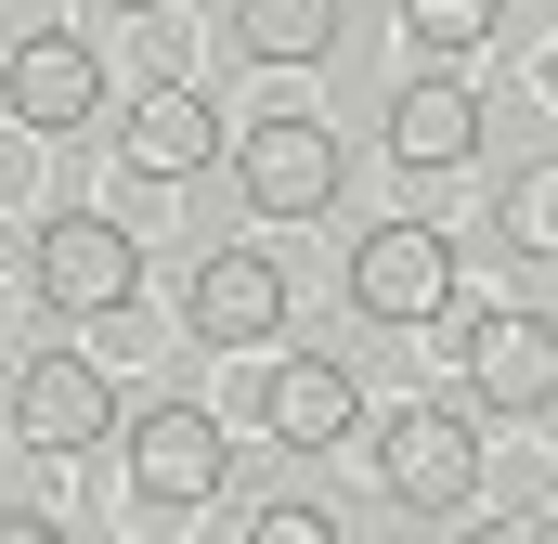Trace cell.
I'll list each match as a JSON object with an SVG mask.
<instances>
[{
    "label": "cell",
    "instance_id": "6da1fadb",
    "mask_svg": "<svg viewBox=\"0 0 558 544\" xmlns=\"http://www.w3.org/2000/svg\"><path fill=\"white\" fill-rule=\"evenodd\" d=\"M377 441V480H390V506H416V519H454L468 493H481V428L454 403H403L364 428Z\"/></svg>",
    "mask_w": 558,
    "mask_h": 544
},
{
    "label": "cell",
    "instance_id": "7a4b0ae2",
    "mask_svg": "<svg viewBox=\"0 0 558 544\" xmlns=\"http://www.w3.org/2000/svg\"><path fill=\"white\" fill-rule=\"evenodd\" d=\"M454 324V376L481 415H558V324L546 311H441Z\"/></svg>",
    "mask_w": 558,
    "mask_h": 544
},
{
    "label": "cell",
    "instance_id": "3957f363",
    "mask_svg": "<svg viewBox=\"0 0 558 544\" xmlns=\"http://www.w3.org/2000/svg\"><path fill=\"white\" fill-rule=\"evenodd\" d=\"M26 272H39V298H52V311L105 324V311H131V285H143V247H131V221H105V208H65V221H39Z\"/></svg>",
    "mask_w": 558,
    "mask_h": 544
},
{
    "label": "cell",
    "instance_id": "277c9868",
    "mask_svg": "<svg viewBox=\"0 0 558 544\" xmlns=\"http://www.w3.org/2000/svg\"><path fill=\"white\" fill-rule=\"evenodd\" d=\"M351 311L364 324H441L454 311V234H428V221L351 234Z\"/></svg>",
    "mask_w": 558,
    "mask_h": 544
},
{
    "label": "cell",
    "instance_id": "5b68a950",
    "mask_svg": "<svg viewBox=\"0 0 558 544\" xmlns=\"http://www.w3.org/2000/svg\"><path fill=\"white\" fill-rule=\"evenodd\" d=\"M105 428H131V415H118V376L92 350H26L13 363V441L26 454H92Z\"/></svg>",
    "mask_w": 558,
    "mask_h": 544
},
{
    "label": "cell",
    "instance_id": "8992f818",
    "mask_svg": "<svg viewBox=\"0 0 558 544\" xmlns=\"http://www.w3.org/2000/svg\"><path fill=\"white\" fill-rule=\"evenodd\" d=\"M118 454H131V493H143V506H208V493L234 480V441H221L208 403H143L131 428H118Z\"/></svg>",
    "mask_w": 558,
    "mask_h": 544
},
{
    "label": "cell",
    "instance_id": "52a82bcc",
    "mask_svg": "<svg viewBox=\"0 0 558 544\" xmlns=\"http://www.w3.org/2000/svg\"><path fill=\"white\" fill-rule=\"evenodd\" d=\"M0 65H13L0 104H13V131H26V143H65L92 104H105V65H92V39H65V26H13Z\"/></svg>",
    "mask_w": 558,
    "mask_h": 544
},
{
    "label": "cell",
    "instance_id": "ba28073f",
    "mask_svg": "<svg viewBox=\"0 0 558 544\" xmlns=\"http://www.w3.org/2000/svg\"><path fill=\"white\" fill-rule=\"evenodd\" d=\"M182 324H195L208 350H274V337H286V260H260V247H208L195 285H182Z\"/></svg>",
    "mask_w": 558,
    "mask_h": 544
},
{
    "label": "cell",
    "instance_id": "9c48e42d",
    "mask_svg": "<svg viewBox=\"0 0 558 544\" xmlns=\"http://www.w3.org/2000/svg\"><path fill=\"white\" fill-rule=\"evenodd\" d=\"M234 143H221V104L195 91V78H156L131 118H118V169L131 182H195V169H221Z\"/></svg>",
    "mask_w": 558,
    "mask_h": 544
},
{
    "label": "cell",
    "instance_id": "30bf717a",
    "mask_svg": "<svg viewBox=\"0 0 558 544\" xmlns=\"http://www.w3.org/2000/svg\"><path fill=\"white\" fill-rule=\"evenodd\" d=\"M260 428H274L286 454H338V441L377 428V415H364V376H351L338 350H286L274 376H260Z\"/></svg>",
    "mask_w": 558,
    "mask_h": 544
},
{
    "label": "cell",
    "instance_id": "8fae6325",
    "mask_svg": "<svg viewBox=\"0 0 558 544\" xmlns=\"http://www.w3.org/2000/svg\"><path fill=\"white\" fill-rule=\"evenodd\" d=\"M234 182H247V208H274V221H325V208H338V131L260 118L247 156H234Z\"/></svg>",
    "mask_w": 558,
    "mask_h": 544
},
{
    "label": "cell",
    "instance_id": "7c38bea8",
    "mask_svg": "<svg viewBox=\"0 0 558 544\" xmlns=\"http://www.w3.org/2000/svg\"><path fill=\"white\" fill-rule=\"evenodd\" d=\"M390 156H403V169H468V156H481V91H468L454 65H416V78L390 91Z\"/></svg>",
    "mask_w": 558,
    "mask_h": 544
},
{
    "label": "cell",
    "instance_id": "4fadbf2b",
    "mask_svg": "<svg viewBox=\"0 0 558 544\" xmlns=\"http://www.w3.org/2000/svg\"><path fill=\"white\" fill-rule=\"evenodd\" d=\"M351 0H234V65H325Z\"/></svg>",
    "mask_w": 558,
    "mask_h": 544
},
{
    "label": "cell",
    "instance_id": "5bb4252c",
    "mask_svg": "<svg viewBox=\"0 0 558 544\" xmlns=\"http://www.w3.org/2000/svg\"><path fill=\"white\" fill-rule=\"evenodd\" d=\"M494 26H507V0H403V39H416L428 65H468Z\"/></svg>",
    "mask_w": 558,
    "mask_h": 544
},
{
    "label": "cell",
    "instance_id": "9a60e30c",
    "mask_svg": "<svg viewBox=\"0 0 558 544\" xmlns=\"http://www.w3.org/2000/svg\"><path fill=\"white\" fill-rule=\"evenodd\" d=\"M234 544H338V519H325L312 493H274V506H260V519H247Z\"/></svg>",
    "mask_w": 558,
    "mask_h": 544
},
{
    "label": "cell",
    "instance_id": "2e32d148",
    "mask_svg": "<svg viewBox=\"0 0 558 544\" xmlns=\"http://www.w3.org/2000/svg\"><path fill=\"white\" fill-rule=\"evenodd\" d=\"M468 544H558V506H494V519H468Z\"/></svg>",
    "mask_w": 558,
    "mask_h": 544
},
{
    "label": "cell",
    "instance_id": "e0dca14e",
    "mask_svg": "<svg viewBox=\"0 0 558 544\" xmlns=\"http://www.w3.org/2000/svg\"><path fill=\"white\" fill-rule=\"evenodd\" d=\"M507 234H520V247H558V182H520V208H507Z\"/></svg>",
    "mask_w": 558,
    "mask_h": 544
},
{
    "label": "cell",
    "instance_id": "ac0fdd59",
    "mask_svg": "<svg viewBox=\"0 0 558 544\" xmlns=\"http://www.w3.org/2000/svg\"><path fill=\"white\" fill-rule=\"evenodd\" d=\"M0 544H65V519H39V506H13V519H0Z\"/></svg>",
    "mask_w": 558,
    "mask_h": 544
},
{
    "label": "cell",
    "instance_id": "d6986e66",
    "mask_svg": "<svg viewBox=\"0 0 558 544\" xmlns=\"http://www.w3.org/2000/svg\"><path fill=\"white\" fill-rule=\"evenodd\" d=\"M118 13H169V0H118Z\"/></svg>",
    "mask_w": 558,
    "mask_h": 544
},
{
    "label": "cell",
    "instance_id": "ffe728a7",
    "mask_svg": "<svg viewBox=\"0 0 558 544\" xmlns=\"http://www.w3.org/2000/svg\"><path fill=\"white\" fill-rule=\"evenodd\" d=\"M546 104H558V52H546Z\"/></svg>",
    "mask_w": 558,
    "mask_h": 544
}]
</instances>
